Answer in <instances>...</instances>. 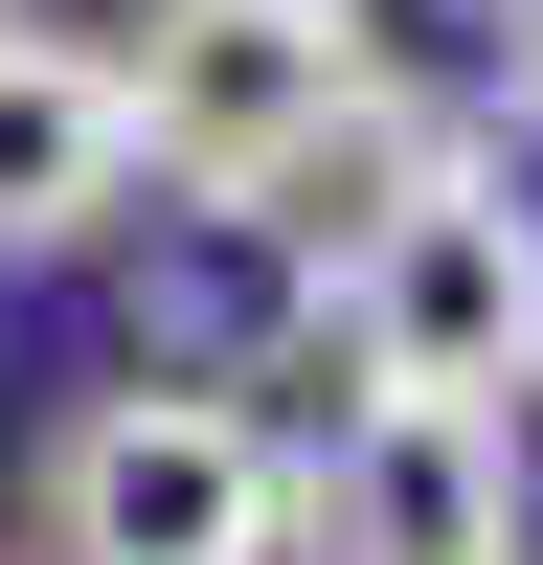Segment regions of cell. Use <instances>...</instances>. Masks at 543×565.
I'll list each match as a JSON object with an SVG mask.
<instances>
[{
    "mask_svg": "<svg viewBox=\"0 0 543 565\" xmlns=\"http://www.w3.org/2000/svg\"><path fill=\"white\" fill-rule=\"evenodd\" d=\"M114 114H136V181H181V204H295L317 249H340V226L385 204V159H407L385 0H136Z\"/></svg>",
    "mask_w": 543,
    "mask_h": 565,
    "instance_id": "6da1fadb",
    "label": "cell"
},
{
    "mask_svg": "<svg viewBox=\"0 0 543 565\" xmlns=\"http://www.w3.org/2000/svg\"><path fill=\"white\" fill-rule=\"evenodd\" d=\"M136 226V114H114V45L68 23H0V271Z\"/></svg>",
    "mask_w": 543,
    "mask_h": 565,
    "instance_id": "5b68a950",
    "label": "cell"
},
{
    "mask_svg": "<svg viewBox=\"0 0 543 565\" xmlns=\"http://www.w3.org/2000/svg\"><path fill=\"white\" fill-rule=\"evenodd\" d=\"M295 543H340V565H521V430L498 407H340L295 452Z\"/></svg>",
    "mask_w": 543,
    "mask_h": 565,
    "instance_id": "277c9868",
    "label": "cell"
},
{
    "mask_svg": "<svg viewBox=\"0 0 543 565\" xmlns=\"http://www.w3.org/2000/svg\"><path fill=\"white\" fill-rule=\"evenodd\" d=\"M45 565H295V430L226 385H91L45 430Z\"/></svg>",
    "mask_w": 543,
    "mask_h": 565,
    "instance_id": "3957f363",
    "label": "cell"
},
{
    "mask_svg": "<svg viewBox=\"0 0 543 565\" xmlns=\"http://www.w3.org/2000/svg\"><path fill=\"white\" fill-rule=\"evenodd\" d=\"M159 362H136V385H226L249 407L272 362H317V226L295 204H159Z\"/></svg>",
    "mask_w": 543,
    "mask_h": 565,
    "instance_id": "8992f818",
    "label": "cell"
},
{
    "mask_svg": "<svg viewBox=\"0 0 543 565\" xmlns=\"http://www.w3.org/2000/svg\"><path fill=\"white\" fill-rule=\"evenodd\" d=\"M317 362H340V407H498V385H543V204L476 136H407L385 204L317 249Z\"/></svg>",
    "mask_w": 543,
    "mask_h": 565,
    "instance_id": "7a4b0ae2",
    "label": "cell"
}]
</instances>
